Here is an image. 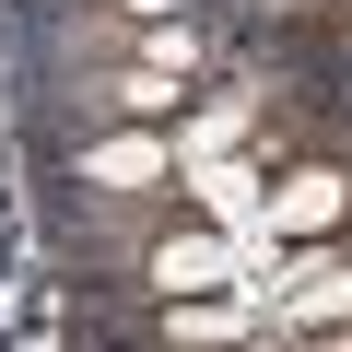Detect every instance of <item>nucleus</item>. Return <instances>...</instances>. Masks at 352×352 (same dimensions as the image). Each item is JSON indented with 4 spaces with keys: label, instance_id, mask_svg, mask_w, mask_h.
I'll use <instances>...</instances> for the list:
<instances>
[{
    "label": "nucleus",
    "instance_id": "nucleus-4",
    "mask_svg": "<svg viewBox=\"0 0 352 352\" xmlns=\"http://www.w3.org/2000/svg\"><path fill=\"white\" fill-rule=\"evenodd\" d=\"M82 12H118V24H176L188 0H82Z\"/></svg>",
    "mask_w": 352,
    "mask_h": 352
},
{
    "label": "nucleus",
    "instance_id": "nucleus-2",
    "mask_svg": "<svg viewBox=\"0 0 352 352\" xmlns=\"http://www.w3.org/2000/svg\"><path fill=\"white\" fill-rule=\"evenodd\" d=\"M71 47L94 71H164V82H212V36L176 12V24H118V12H71Z\"/></svg>",
    "mask_w": 352,
    "mask_h": 352
},
{
    "label": "nucleus",
    "instance_id": "nucleus-3",
    "mask_svg": "<svg viewBox=\"0 0 352 352\" xmlns=\"http://www.w3.org/2000/svg\"><path fill=\"white\" fill-rule=\"evenodd\" d=\"M352 223V164H329V153H294L282 176H258V235H282V247H317V235H340Z\"/></svg>",
    "mask_w": 352,
    "mask_h": 352
},
{
    "label": "nucleus",
    "instance_id": "nucleus-1",
    "mask_svg": "<svg viewBox=\"0 0 352 352\" xmlns=\"http://www.w3.org/2000/svg\"><path fill=\"white\" fill-rule=\"evenodd\" d=\"M59 188L176 200V188H188V153H176V129H82V141H59Z\"/></svg>",
    "mask_w": 352,
    "mask_h": 352
}]
</instances>
